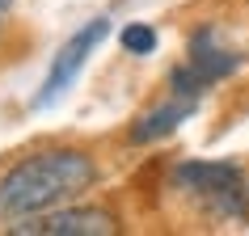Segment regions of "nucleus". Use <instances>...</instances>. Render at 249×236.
I'll list each match as a JSON object with an SVG mask.
<instances>
[{
    "label": "nucleus",
    "mask_w": 249,
    "mask_h": 236,
    "mask_svg": "<svg viewBox=\"0 0 249 236\" xmlns=\"http://www.w3.org/2000/svg\"><path fill=\"white\" fill-rule=\"evenodd\" d=\"M93 182H97V165L76 148L34 152L0 177V219H26V215L55 211L68 198H80Z\"/></svg>",
    "instance_id": "obj_1"
},
{
    "label": "nucleus",
    "mask_w": 249,
    "mask_h": 236,
    "mask_svg": "<svg viewBox=\"0 0 249 236\" xmlns=\"http://www.w3.org/2000/svg\"><path fill=\"white\" fill-rule=\"evenodd\" d=\"M173 185L182 194L198 198L215 219H249V190H245V169L236 160H182L173 169Z\"/></svg>",
    "instance_id": "obj_2"
},
{
    "label": "nucleus",
    "mask_w": 249,
    "mask_h": 236,
    "mask_svg": "<svg viewBox=\"0 0 249 236\" xmlns=\"http://www.w3.org/2000/svg\"><path fill=\"white\" fill-rule=\"evenodd\" d=\"M106 34H110V17H93V21H85V26H80L64 47H59V55L51 59V72H47L38 97H34L30 105H34V110H47V105L59 101V97L72 89V80L80 76V67L89 64V55L106 42Z\"/></svg>",
    "instance_id": "obj_3"
},
{
    "label": "nucleus",
    "mask_w": 249,
    "mask_h": 236,
    "mask_svg": "<svg viewBox=\"0 0 249 236\" xmlns=\"http://www.w3.org/2000/svg\"><path fill=\"white\" fill-rule=\"evenodd\" d=\"M9 232L13 236H114L118 219L97 207H59V211H42V215H26L21 223H9Z\"/></svg>",
    "instance_id": "obj_4"
},
{
    "label": "nucleus",
    "mask_w": 249,
    "mask_h": 236,
    "mask_svg": "<svg viewBox=\"0 0 249 236\" xmlns=\"http://www.w3.org/2000/svg\"><path fill=\"white\" fill-rule=\"evenodd\" d=\"M186 64L195 67L198 76L207 80V84H220L224 76H232L236 67H241V55L236 51H228V47H220L215 42V30L211 26H203L190 38V51H186Z\"/></svg>",
    "instance_id": "obj_5"
},
{
    "label": "nucleus",
    "mask_w": 249,
    "mask_h": 236,
    "mask_svg": "<svg viewBox=\"0 0 249 236\" xmlns=\"http://www.w3.org/2000/svg\"><path fill=\"white\" fill-rule=\"evenodd\" d=\"M195 110H198L195 97H178V93H169V101L157 105V110H148V114L131 127V139H135V144H157V139H165V135L178 131Z\"/></svg>",
    "instance_id": "obj_6"
},
{
    "label": "nucleus",
    "mask_w": 249,
    "mask_h": 236,
    "mask_svg": "<svg viewBox=\"0 0 249 236\" xmlns=\"http://www.w3.org/2000/svg\"><path fill=\"white\" fill-rule=\"evenodd\" d=\"M118 38H123V51H131V55H152L157 51V30L144 26V21H131Z\"/></svg>",
    "instance_id": "obj_7"
},
{
    "label": "nucleus",
    "mask_w": 249,
    "mask_h": 236,
    "mask_svg": "<svg viewBox=\"0 0 249 236\" xmlns=\"http://www.w3.org/2000/svg\"><path fill=\"white\" fill-rule=\"evenodd\" d=\"M9 4H13V0H0V13H4V9H9Z\"/></svg>",
    "instance_id": "obj_8"
}]
</instances>
